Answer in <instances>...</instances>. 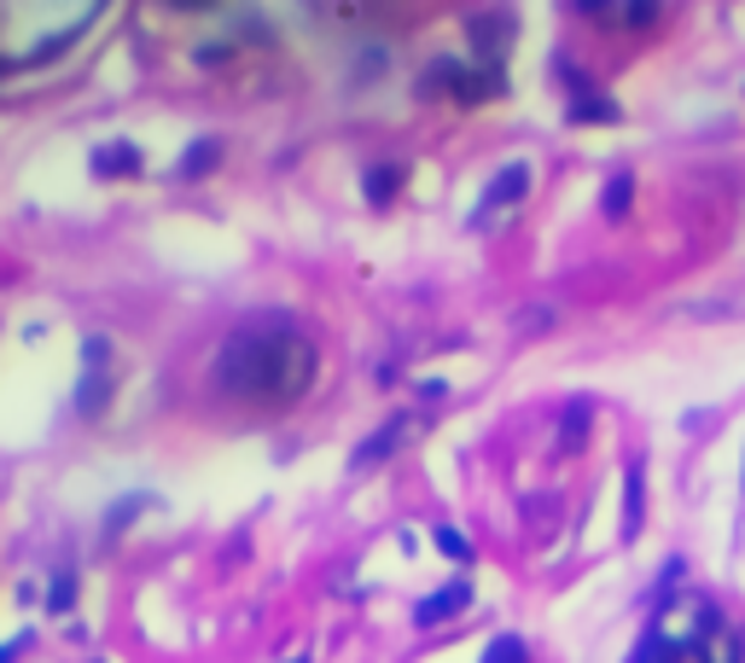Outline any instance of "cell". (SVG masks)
Here are the masks:
<instances>
[{
    "label": "cell",
    "instance_id": "obj_1",
    "mask_svg": "<svg viewBox=\"0 0 745 663\" xmlns=\"http://www.w3.org/2000/svg\"><path fill=\"white\" fill-rule=\"evenodd\" d=\"M315 385V344L286 315L245 320L216 355V390L239 402H297Z\"/></svg>",
    "mask_w": 745,
    "mask_h": 663
},
{
    "label": "cell",
    "instance_id": "obj_2",
    "mask_svg": "<svg viewBox=\"0 0 745 663\" xmlns=\"http://www.w3.org/2000/svg\"><path fill=\"white\" fill-rule=\"evenodd\" d=\"M420 88L425 93H449V99H460V106H478V99L501 93L507 82H501V70H467L460 59H437V65H425Z\"/></svg>",
    "mask_w": 745,
    "mask_h": 663
},
{
    "label": "cell",
    "instance_id": "obj_3",
    "mask_svg": "<svg viewBox=\"0 0 745 663\" xmlns=\"http://www.w3.org/2000/svg\"><path fill=\"white\" fill-rule=\"evenodd\" d=\"M414 431H420V414H402V419H391V425H379L373 437H367L362 448H355V466H373V461H384V454H391V448H402L408 437H414Z\"/></svg>",
    "mask_w": 745,
    "mask_h": 663
},
{
    "label": "cell",
    "instance_id": "obj_4",
    "mask_svg": "<svg viewBox=\"0 0 745 663\" xmlns=\"http://www.w3.org/2000/svg\"><path fill=\"white\" fill-rule=\"evenodd\" d=\"M467 605H472V582H449V588H437L431 600L414 605V623L431 629V623H443V617H460Z\"/></svg>",
    "mask_w": 745,
    "mask_h": 663
},
{
    "label": "cell",
    "instance_id": "obj_5",
    "mask_svg": "<svg viewBox=\"0 0 745 663\" xmlns=\"http://www.w3.org/2000/svg\"><path fill=\"white\" fill-rule=\"evenodd\" d=\"M146 158H140V146L135 140H106V146H94V175H106V181H128V175H140Z\"/></svg>",
    "mask_w": 745,
    "mask_h": 663
},
{
    "label": "cell",
    "instance_id": "obj_6",
    "mask_svg": "<svg viewBox=\"0 0 745 663\" xmlns=\"http://www.w3.org/2000/svg\"><path fill=\"white\" fill-rule=\"evenodd\" d=\"M530 192V164H507L501 175H496V187L483 192V210H478V221H490L496 210H507V204H519Z\"/></svg>",
    "mask_w": 745,
    "mask_h": 663
},
{
    "label": "cell",
    "instance_id": "obj_7",
    "mask_svg": "<svg viewBox=\"0 0 745 663\" xmlns=\"http://www.w3.org/2000/svg\"><path fill=\"white\" fill-rule=\"evenodd\" d=\"M216 164H222V140H193L182 151V164H175V175H182V181H204Z\"/></svg>",
    "mask_w": 745,
    "mask_h": 663
},
{
    "label": "cell",
    "instance_id": "obj_8",
    "mask_svg": "<svg viewBox=\"0 0 745 663\" xmlns=\"http://www.w3.org/2000/svg\"><path fill=\"white\" fill-rule=\"evenodd\" d=\"M106 402H111V378L106 373H88L82 385H76V396H70V407L82 419H99V414H106Z\"/></svg>",
    "mask_w": 745,
    "mask_h": 663
},
{
    "label": "cell",
    "instance_id": "obj_9",
    "mask_svg": "<svg viewBox=\"0 0 745 663\" xmlns=\"http://www.w3.org/2000/svg\"><path fill=\"white\" fill-rule=\"evenodd\" d=\"M362 192H367L373 210H384V204L402 192V169H396V164H373V169H367V181H362Z\"/></svg>",
    "mask_w": 745,
    "mask_h": 663
},
{
    "label": "cell",
    "instance_id": "obj_10",
    "mask_svg": "<svg viewBox=\"0 0 745 663\" xmlns=\"http://www.w3.org/2000/svg\"><path fill=\"white\" fill-rule=\"evenodd\" d=\"M629 204H635V181H629V175H611L606 192H600V210L618 221V216H629Z\"/></svg>",
    "mask_w": 745,
    "mask_h": 663
},
{
    "label": "cell",
    "instance_id": "obj_11",
    "mask_svg": "<svg viewBox=\"0 0 745 663\" xmlns=\"http://www.w3.org/2000/svg\"><path fill=\"white\" fill-rule=\"evenodd\" d=\"M571 122H618V106L600 93H577L571 99Z\"/></svg>",
    "mask_w": 745,
    "mask_h": 663
},
{
    "label": "cell",
    "instance_id": "obj_12",
    "mask_svg": "<svg viewBox=\"0 0 745 663\" xmlns=\"http://www.w3.org/2000/svg\"><path fill=\"white\" fill-rule=\"evenodd\" d=\"M582 437H588V407L571 402V407H565V425H559V454H577Z\"/></svg>",
    "mask_w": 745,
    "mask_h": 663
},
{
    "label": "cell",
    "instance_id": "obj_13",
    "mask_svg": "<svg viewBox=\"0 0 745 663\" xmlns=\"http://www.w3.org/2000/svg\"><path fill=\"white\" fill-rule=\"evenodd\" d=\"M640 483H647V472L629 466V477H624V535L640 530Z\"/></svg>",
    "mask_w": 745,
    "mask_h": 663
},
{
    "label": "cell",
    "instance_id": "obj_14",
    "mask_svg": "<svg viewBox=\"0 0 745 663\" xmlns=\"http://www.w3.org/2000/svg\"><path fill=\"white\" fill-rule=\"evenodd\" d=\"M431 542H437V553H443V558H454V565H467V558H472V542L460 530H449V524H437Z\"/></svg>",
    "mask_w": 745,
    "mask_h": 663
},
{
    "label": "cell",
    "instance_id": "obj_15",
    "mask_svg": "<svg viewBox=\"0 0 745 663\" xmlns=\"http://www.w3.org/2000/svg\"><path fill=\"white\" fill-rule=\"evenodd\" d=\"M483 663H530V652H525V641H512V634H507V641H496L490 652H483Z\"/></svg>",
    "mask_w": 745,
    "mask_h": 663
},
{
    "label": "cell",
    "instance_id": "obj_16",
    "mask_svg": "<svg viewBox=\"0 0 745 663\" xmlns=\"http://www.w3.org/2000/svg\"><path fill=\"white\" fill-rule=\"evenodd\" d=\"M70 600H76V576L65 571V576H53V588H47V611H70Z\"/></svg>",
    "mask_w": 745,
    "mask_h": 663
},
{
    "label": "cell",
    "instance_id": "obj_17",
    "mask_svg": "<svg viewBox=\"0 0 745 663\" xmlns=\"http://www.w3.org/2000/svg\"><path fill=\"white\" fill-rule=\"evenodd\" d=\"M106 362H111V338H88L82 344V367L88 373H106Z\"/></svg>",
    "mask_w": 745,
    "mask_h": 663
},
{
    "label": "cell",
    "instance_id": "obj_18",
    "mask_svg": "<svg viewBox=\"0 0 745 663\" xmlns=\"http://www.w3.org/2000/svg\"><path fill=\"white\" fill-rule=\"evenodd\" d=\"M135 513H146V495H128L122 506H111V518H106V530H122L128 518H135Z\"/></svg>",
    "mask_w": 745,
    "mask_h": 663
},
{
    "label": "cell",
    "instance_id": "obj_19",
    "mask_svg": "<svg viewBox=\"0 0 745 663\" xmlns=\"http://www.w3.org/2000/svg\"><path fill=\"white\" fill-rule=\"evenodd\" d=\"M23 646H30V634H12V641H7V646H0V663H12V657H18Z\"/></svg>",
    "mask_w": 745,
    "mask_h": 663
},
{
    "label": "cell",
    "instance_id": "obj_20",
    "mask_svg": "<svg viewBox=\"0 0 745 663\" xmlns=\"http://www.w3.org/2000/svg\"><path fill=\"white\" fill-rule=\"evenodd\" d=\"M292 663H310V657H292Z\"/></svg>",
    "mask_w": 745,
    "mask_h": 663
}]
</instances>
